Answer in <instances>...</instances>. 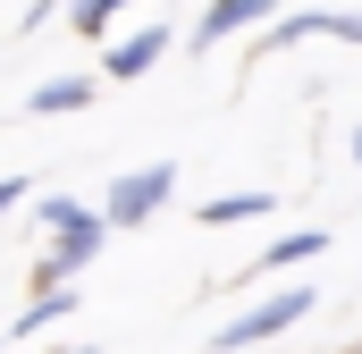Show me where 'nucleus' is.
<instances>
[{
  "label": "nucleus",
  "mask_w": 362,
  "mask_h": 354,
  "mask_svg": "<svg viewBox=\"0 0 362 354\" xmlns=\"http://www.w3.org/2000/svg\"><path fill=\"white\" fill-rule=\"evenodd\" d=\"M312 304H320L312 287H278V295H262L253 312L219 321V329H211V354H236V346H270V338H286V329H295V321H303Z\"/></svg>",
  "instance_id": "obj_1"
},
{
  "label": "nucleus",
  "mask_w": 362,
  "mask_h": 354,
  "mask_svg": "<svg viewBox=\"0 0 362 354\" xmlns=\"http://www.w3.org/2000/svg\"><path fill=\"white\" fill-rule=\"evenodd\" d=\"M42 219L59 228L51 262H42V287H68V278H76V270H85L93 253H101V245H110V228H101L93 211H76V202H42Z\"/></svg>",
  "instance_id": "obj_2"
},
{
  "label": "nucleus",
  "mask_w": 362,
  "mask_h": 354,
  "mask_svg": "<svg viewBox=\"0 0 362 354\" xmlns=\"http://www.w3.org/2000/svg\"><path fill=\"white\" fill-rule=\"evenodd\" d=\"M169 194H177V169H169V161H144V169H127L101 194V228H144Z\"/></svg>",
  "instance_id": "obj_3"
},
{
  "label": "nucleus",
  "mask_w": 362,
  "mask_h": 354,
  "mask_svg": "<svg viewBox=\"0 0 362 354\" xmlns=\"http://www.w3.org/2000/svg\"><path fill=\"white\" fill-rule=\"evenodd\" d=\"M262 17H270V0H211V8H202V25H194L185 42H194V51H219L236 25H262Z\"/></svg>",
  "instance_id": "obj_4"
},
{
  "label": "nucleus",
  "mask_w": 362,
  "mask_h": 354,
  "mask_svg": "<svg viewBox=\"0 0 362 354\" xmlns=\"http://www.w3.org/2000/svg\"><path fill=\"white\" fill-rule=\"evenodd\" d=\"M160 51H169V25H144V34H127V42L110 51V76H118V85H135V76H152V68H160Z\"/></svg>",
  "instance_id": "obj_5"
},
{
  "label": "nucleus",
  "mask_w": 362,
  "mask_h": 354,
  "mask_svg": "<svg viewBox=\"0 0 362 354\" xmlns=\"http://www.w3.org/2000/svg\"><path fill=\"white\" fill-rule=\"evenodd\" d=\"M85 101H93L85 76H51V85H34V93H25V110H34V118H68V110H85Z\"/></svg>",
  "instance_id": "obj_6"
},
{
  "label": "nucleus",
  "mask_w": 362,
  "mask_h": 354,
  "mask_svg": "<svg viewBox=\"0 0 362 354\" xmlns=\"http://www.w3.org/2000/svg\"><path fill=\"white\" fill-rule=\"evenodd\" d=\"M76 304H85V295H76V287H42V295H34V304H25V312H17V338H34V329H51V321H68V312H76Z\"/></svg>",
  "instance_id": "obj_7"
},
{
  "label": "nucleus",
  "mask_w": 362,
  "mask_h": 354,
  "mask_svg": "<svg viewBox=\"0 0 362 354\" xmlns=\"http://www.w3.org/2000/svg\"><path fill=\"white\" fill-rule=\"evenodd\" d=\"M262 211H270V194H211L202 228H236V219H262Z\"/></svg>",
  "instance_id": "obj_8"
},
{
  "label": "nucleus",
  "mask_w": 362,
  "mask_h": 354,
  "mask_svg": "<svg viewBox=\"0 0 362 354\" xmlns=\"http://www.w3.org/2000/svg\"><path fill=\"white\" fill-rule=\"evenodd\" d=\"M312 253H329V228H303V236H278L262 262L270 270H295V262H312Z\"/></svg>",
  "instance_id": "obj_9"
},
{
  "label": "nucleus",
  "mask_w": 362,
  "mask_h": 354,
  "mask_svg": "<svg viewBox=\"0 0 362 354\" xmlns=\"http://www.w3.org/2000/svg\"><path fill=\"white\" fill-rule=\"evenodd\" d=\"M68 8H76V34H93V42H101V34L118 25V8H135V0H68Z\"/></svg>",
  "instance_id": "obj_10"
},
{
  "label": "nucleus",
  "mask_w": 362,
  "mask_h": 354,
  "mask_svg": "<svg viewBox=\"0 0 362 354\" xmlns=\"http://www.w3.org/2000/svg\"><path fill=\"white\" fill-rule=\"evenodd\" d=\"M8 202H25V177H0V211H8Z\"/></svg>",
  "instance_id": "obj_11"
},
{
  "label": "nucleus",
  "mask_w": 362,
  "mask_h": 354,
  "mask_svg": "<svg viewBox=\"0 0 362 354\" xmlns=\"http://www.w3.org/2000/svg\"><path fill=\"white\" fill-rule=\"evenodd\" d=\"M354 161H362V127H354Z\"/></svg>",
  "instance_id": "obj_12"
},
{
  "label": "nucleus",
  "mask_w": 362,
  "mask_h": 354,
  "mask_svg": "<svg viewBox=\"0 0 362 354\" xmlns=\"http://www.w3.org/2000/svg\"><path fill=\"white\" fill-rule=\"evenodd\" d=\"M59 354H85V346H59Z\"/></svg>",
  "instance_id": "obj_13"
},
{
  "label": "nucleus",
  "mask_w": 362,
  "mask_h": 354,
  "mask_svg": "<svg viewBox=\"0 0 362 354\" xmlns=\"http://www.w3.org/2000/svg\"><path fill=\"white\" fill-rule=\"evenodd\" d=\"M354 354H362V346H354Z\"/></svg>",
  "instance_id": "obj_14"
}]
</instances>
